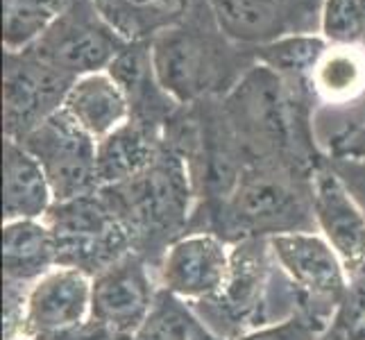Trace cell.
Here are the masks:
<instances>
[{
	"label": "cell",
	"mask_w": 365,
	"mask_h": 340,
	"mask_svg": "<svg viewBox=\"0 0 365 340\" xmlns=\"http://www.w3.org/2000/svg\"><path fill=\"white\" fill-rule=\"evenodd\" d=\"M313 172L277 161H252L220 202L195 207L191 232H209L230 245L245 238L318 232L311 205Z\"/></svg>",
	"instance_id": "1"
},
{
	"label": "cell",
	"mask_w": 365,
	"mask_h": 340,
	"mask_svg": "<svg viewBox=\"0 0 365 340\" xmlns=\"http://www.w3.org/2000/svg\"><path fill=\"white\" fill-rule=\"evenodd\" d=\"M153 57L161 86L180 105L225 98L257 66L255 48L236 43L207 0L155 36Z\"/></svg>",
	"instance_id": "2"
},
{
	"label": "cell",
	"mask_w": 365,
	"mask_h": 340,
	"mask_svg": "<svg viewBox=\"0 0 365 340\" xmlns=\"http://www.w3.org/2000/svg\"><path fill=\"white\" fill-rule=\"evenodd\" d=\"M103 193L130 230L134 252L155 268L166 247L188 234L197 207L191 168L168 143L148 170Z\"/></svg>",
	"instance_id": "3"
},
{
	"label": "cell",
	"mask_w": 365,
	"mask_h": 340,
	"mask_svg": "<svg viewBox=\"0 0 365 340\" xmlns=\"http://www.w3.org/2000/svg\"><path fill=\"white\" fill-rule=\"evenodd\" d=\"M43 220L53 232L57 268H78L96 277L134 252L132 234L103 188L91 195L55 202Z\"/></svg>",
	"instance_id": "4"
},
{
	"label": "cell",
	"mask_w": 365,
	"mask_h": 340,
	"mask_svg": "<svg viewBox=\"0 0 365 340\" xmlns=\"http://www.w3.org/2000/svg\"><path fill=\"white\" fill-rule=\"evenodd\" d=\"M277 266L293 284L299 313L331 324L349 291L343 261L318 232H293L268 238Z\"/></svg>",
	"instance_id": "5"
},
{
	"label": "cell",
	"mask_w": 365,
	"mask_h": 340,
	"mask_svg": "<svg viewBox=\"0 0 365 340\" xmlns=\"http://www.w3.org/2000/svg\"><path fill=\"white\" fill-rule=\"evenodd\" d=\"M125 46L128 41L100 14L96 0H73L28 50L78 80L107 71Z\"/></svg>",
	"instance_id": "6"
},
{
	"label": "cell",
	"mask_w": 365,
	"mask_h": 340,
	"mask_svg": "<svg viewBox=\"0 0 365 340\" xmlns=\"http://www.w3.org/2000/svg\"><path fill=\"white\" fill-rule=\"evenodd\" d=\"M73 78L32 50L3 53V132L5 138L23 141L39 125L64 107Z\"/></svg>",
	"instance_id": "7"
},
{
	"label": "cell",
	"mask_w": 365,
	"mask_h": 340,
	"mask_svg": "<svg viewBox=\"0 0 365 340\" xmlns=\"http://www.w3.org/2000/svg\"><path fill=\"white\" fill-rule=\"evenodd\" d=\"M21 145L39 161L55 202L91 195L103 188L98 175V141L64 109L25 136Z\"/></svg>",
	"instance_id": "8"
},
{
	"label": "cell",
	"mask_w": 365,
	"mask_h": 340,
	"mask_svg": "<svg viewBox=\"0 0 365 340\" xmlns=\"http://www.w3.org/2000/svg\"><path fill=\"white\" fill-rule=\"evenodd\" d=\"M236 43L261 48L288 36L320 34L324 0H207Z\"/></svg>",
	"instance_id": "9"
},
{
	"label": "cell",
	"mask_w": 365,
	"mask_h": 340,
	"mask_svg": "<svg viewBox=\"0 0 365 340\" xmlns=\"http://www.w3.org/2000/svg\"><path fill=\"white\" fill-rule=\"evenodd\" d=\"M157 293L155 266L132 252L93 277L91 318L118 340H130L148 320Z\"/></svg>",
	"instance_id": "10"
},
{
	"label": "cell",
	"mask_w": 365,
	"mask_h": 340,
	"mask_svg": "<svg viewBox=\"0 0 365 340\" xmlns=\"http://www.w3.org/2000/svg\"><path fill=\"white\" fill-rule=\"evenodd\" d=\"M232 266V245L209 232H191L170 243L157 263L161 291L188 304L213 299L227 282Z\"/></svg>",
	"instance_id": "11"
},
{
	"label": "cell",
	"mask_w": 365,
	"mask_h": 340,
	"mask_svg": "<svg viewBox=\"0 0 365 340\" xmlns=\"http://www.w3.org/2000/svg\"><path fill=\"white\" fill-rule=\"evenodd\" d=\"M311 205L316 230L343 261L349 282L365 272V213L324 161L313 172Z\"/></svg>",
	"instance_id": "12"
},
{
	"label": "cell",
	"mask_w": 365,
	"mask_h": 340,
	"mask_svg": "<svg viewBox=\"0 0 365 340\" xmlns=\"http://www.w3.org/2000/svg\"><path fill=\"white\" fill-rule=\"evenodd\" d=\"M93 277L78 268H55L32 284L21 340H48L91 318Z\"/></svg>",
	"instance_id": "13"
},
{
	"label": "cell",
	"mask_w": 365,
	"mask_h": 340,
	"mask_svg": "<svg viewBox=\"0 0 365 340\" xmlns=\"http://www.w3.org/2000/svg\"><path fill=\"white\" fill-rule=\"evenodd\" d=\"M107 73L128 98L130 118L166 130L168 120L182 105L161 86L155 68L153 41H128Z\"/></svg>",
	"instance_id": "14"
},
{
	"label": "cell",
	"mask_w": 365,
	"mask_h": 340,
	"mask_svg": "<svg viewBox=\"0 0 365 340\" xmlns=\"http://www.w3.org/2000/svg\"><path fill=\"white\" fill-rule=\"evenodd\" d=\"M55 195L43 168L19 141L3 145V220H43Z\"/></svg>",
	"instance_id": "15"
},
{
	"label": "cell",
	"mask_w": 365,
	"mask_h": 340,
	"mask_svg": "<svg viewBox=\"0 0 365 340\" xmlns=\"http://www.w3.org/2000/svg\"><path fill=\"white\" fill-rule=\"evenodd\" d=\"M307 89L316 105L347 107L365 96V48L327 41L307 73Z\"/></svg>",
	"instance_id": "16"
},
{
	"label": "cell",
	"mask_w": 365,
	"mask_h": 340,
	"mask_svg": "<svg viewBox=\"0 0 365 340\" xmlns=\"http://www.w3.org/2000/svg\"><path fill=\"white\" fill-rule=\"evenodd\" d=\"M161 128L130 118L118 130L98 141V175L100 184L116 186L134 180L148 170L163 150Z\"/></svg>",
	"instance_id": "17"
},
{
	"label": "cell",
	"mask_w": 365,
	"mask_h": 340,
	"mask_svg": "<svg viewBox=\"0 0 365 340\" xmlns=\"http://www.w3.org/2000/svg\"><path fill=\"white\" fill-rule=\"evenodd\" d=\"M61 109L96 141L130 120L128 98L107 71L75 80Z\"/></svg>",
	"instance_id": "18"
},
{
	"label": "cell",
	"mask_w": 365,
	"mask_h": 340,
	"mask_svg": "<svg viewBox=\"0 0 365 340\" xmlns=\"http://www.w3.org/2000/svg\"><path fill=\"white\" fill-rule=\"evenodd\" d=\"M55 268L57 252L46 220L3 222V279L32 286Z\"/></svg>",
	"instance_id": "19"
},
{
	"label": "cell",
	"mask_w": 365,
	"mask_h": 340,
	"mask_svg": "<svg viewBox=\"0 0 365 340\" xmlns=\"http://www.w3.org/2000/svg\"><path fill=\"white\" fill-rule=\"evenodd\" d=\"M200 0H96L100 14L125 41H153L180 23Z\"/></svg>",
	"instance_id": "20"
},
{
	"label": "cell",
	"mask_w": 365,
	"mask_h": 340,
	"mask_svg": "<svg viewBox=\"0 0 365 340\" xmlns=\"http://www.w3.org/2000/svg\"><path fill=\"white\" fill-rule=\"evenodd\" d=\"M130 340H225L211 331L188 302L166 291L157 293L148 320Z\"/></svg>",
	"instance_id": "21"
},
{
	"label": "cell",
	"mask_w": 365,
	"mask_h": 340,
	"mask_svg": "<svg viewBox=\"0 0 365 340\" xmlns=\"http://www.w3.org/2000/svg\"><path fill=\"white\" fill-rule=\"evenodd\" d=\"M73 0H3L5 50H28L41 39Z\"/></svg>",
	"instance_id": "22"
},
{
	"label": "cell",
	"mask_w": 365,
	"mask_h": 340,
	"mask_svg": "<svg viewBox=\"0 0 365 340\" xmlns=\"http://www.w3.org/2000/svg\"><path fill=\"white\" fill-rule=\"evenodd\" d=\"M320 34L327 41L365 48V0H324Z\"/></svg>",
	"instance_id": "23"
},
{
	"label": "cell",
	"mask_w": 365,
	"mask_h": 340,
	"mask_svg": "<svg viewBox=\"0 0 365 340\" xmlns=\"http://www.w3.org/2000/svg\"><path fill=\"white\" fill-rule=\"evenodd\" d=\"M329 324H322L313 320L304 313H295V316L272 322L266 326H257L247 334H243L238 340H318V336Z\"/></svg>",
	"instance_id": "24"
},
{
	"label": "cell",
	"mask_w": 365,
	"mask_h": 340,
	"mask_svg": "<svg viewBox=\"0 0 365 340\" xmlns=\"http://www.w3.org/2000/svg\"><path fill=\"white\" fill-rule=\"evenodd\" d=\"M334 322L347 340H365V272L349 282V291Z\"/></svg>",
	"instance_id": "25"
},
{
	"label": "cell",
	"mask_w": 365,
	"mask_h": 340,
	"mask_svg": "<svg viewBox=\"0 0 365 340\" xmlns=\"http://www.w3.org/2000/svg\"><path fill=\"white\" fill-rule=\"evenodd\" d=\"M30 284L5 279L3 284V338L21 340L25 329V316H28V295Z\"/></svg>",
	"instance_id": "26"
},
{
	"label": "cell",
	"mask_w": 365,
	"mask_h": 340,
	"mask_svg": "<svg viewBox=\"0 0 365 340\" xmlns=\"http://www.w3.org/2000/svg\"><path fill=\"white\" fill-rule=\"evenodd\" d=\"M327 163H329V168L338 175V180L347 186V191L354 195V200L365 213V159H347V157L327 155Z\"/></svg>",
	"instance_id": "27"
},
{
	"label": "cell",
	"mask_w": 365,
	"mask_h": 340,
	"mask_svg": "<svg viewBox=\"0 0 365 340\" xmlns=\"http://www.w3.org/2000/svg\"><path fill=\"white\" fill-rule=\"evenodd\" d=\"M329 157H347V159H365V123L347 125L345 130L336 132L327 143Z\"/></svg>",
	"instance_id": "28"
},
{
	"label": "cell",
	"mask_w": 365,
	"mask_h": 340,
	"mask_svg": "<svg viewBox=\"0 0 365 340\" xmlns=\"http://www.w3.org/2000/svg\"><path fill=\"white\" fill-rule=\"evenodd\" d=\"M318 340H347V338H345V336H343V331L336 326V322H331V324L327 326V329L318 336Z\"/></svg>",
	"instance_id": "29"
}]
</instances>
